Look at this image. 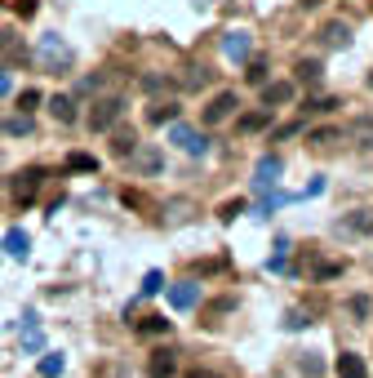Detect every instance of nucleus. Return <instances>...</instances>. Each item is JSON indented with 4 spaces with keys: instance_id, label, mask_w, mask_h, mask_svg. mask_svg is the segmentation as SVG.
<instances>
[{
    "instance_id": "obj_1",
    "label": "nucleus",
    "mask_w": 373,
    "mask_h": 378,
    "mask_svg": "<svg viewBox=\"0 0 373 378\" xmlns=\"http://www.w3.org/2000/svg\"><path fill=\"white\" fill-rule=\"evenodd\" d=\"M125 116V99L120 94H107V99L93 103V112H89V129L93 133H107V129H116V120Z\"/></svg>"
},
{
    "instance_id": "obj_2",
    "label": "nucleus",
    "mask_w": 373,
    "mask_h": 378,
    "mask_svg": "<svg viewBox=\"0 0 373 378\" xmlns=\"http://www.w3.org/2000/svg\"><path fill=\"white\" fill-rule=\"evenodd\" d=\"M236 107H240V99H236L231 89L213 94V99H209V107L200 112V125H222V120H231V116H236Z\"/></svg>"
},
{
    "instance_id": "obj_3",
    "label": "nucleus",
    "mask_w": 373,
    "mask_h": 378,
    "mask_svg": "<svg viewBox=\"0 0 373 378\" xmlns=\"http://www.w3.org/2000/svg\"><path fill=\"white\" fill-rule=\"evenodd\" d=\"M169 143H178L187 156H204V152H209V138H204L200 129H191V125H178V120H174V129H169Z\"/></svg>"
},
{
    "instance_id": "obj_4",
    "label": "nucleus",
    "mask_w": 373,
    "mask_h": 378,
    "mask_svg": "<svg viewBox=\"0 0 373 378\" xmlns=\"http://www.w3.org/2000/svg\"><path fill=\"white\" fill-rule=\"evenodd\" d=\"M40 182H45V169H22V174L14 178V201L18 205H31L36 191H40Z\"/></svg>"
},
{
    "instance_id": "obj_5",
    "label": "nucleus",
    "mask_w": 373,
    "mask_h": 378,
    "mask_svg": "<svg viewBox=\"0 0 373 378\" xmlns=\"http://www.w3.org/2000/svg\"><path fill=\"white\" fill-rule=\"evenodd\" d=\"M294 80H267V85H262V107H267V112H271V107H289V103H294Z\"/></svg>"
},
{
    "instance_id": "obj_6",
    "label": "nucleus",
    "mask_w": 373,
    "mask_h": 378,
    "mask_svg": "<svg viewBox=\"0 0 373 378\" xmlns=\"http://www.w3.org/2000/svg\"><path fill=\"white\" fill-rule=\"evenodd\" d=\"M200 303V285L196 280H178V285H169V307L174 312H191Z\"/></svg>"
},
{
    "instance_id": "obj_7",
    "label": "nucleus",
    "mask_w": 373,
    "mask_h": 378,
    "mask_svg": "<svg viewBox=\"0 0 373 378\" xmlns=\"http://www.w3.org/2000/svg\"><path fill=\"white\" fill-rule=\"evenodd\" d=\"M222 54L231 58V63H249V54H254L249 31H227V36H222Z\"/></svg>"
},
{
    "instance_id": "obj_8",
    "label": "nucleus",
    "mask_w": 373,
    "mask_h": 378,
    "mask_svg": "<svg viewBox=\"0 0 373 378\" xmlns=\"http://www.w3.org/2000/svg\"><path fill=\"white\" fill-rule=\"evenodd\" d=\"M147 378H178V356H174L169 347L151 351V361H147Z\"/></svg>"
},
{
    "instance_id": "obj_9",
    "label": "nucleus",
    "mask_w": 373,
    "mask_h": 378,
    "mask_svg": "<svg viewBox=\"0 0 373 378\" xmlns=\"http://www.w3.org/2000/svg\"><path fill=\"white\" fill-rule=\"evenodd\" d=\"M40 58H45V67H67L71 63V50L58 41V36H45V41H40Z\"/></svg>"
},
{
    "instance_id": "obj_10",
    "label": "nucleus",
    "mask_w": 373,
    "mask_h": 378,
    "mask_svg": "<svg viewBox=\"0 0 373 378\" xmlns=\"http://www.w3.org/2000/svg\"><path fill=\"white\" fill-rule=\"evenodd\" d=\"M275 178H280V161H275V156H262L258 169H254V187L267 191V187H275Z\"/></svg>"
},
{
    "instance_id": "obj_11",
    "label": "nucleus",
    "mask_w": 373,
    "mask_h": 378,
    "mask_svg": "<svg viewBox=\"0 0 373 378\" xmlns=\"http://www.w3.org/2000/svg\"><path fill=\"white\" fill-rule=\"evenodd\" d=\"M129 161H134V165L142 169V174H155V169L165 165V152H155V147H142V143H138V147H134V156H129Z\"/></svg>"
},
{
    "instance_id": "obj_12",
    "label": "nucleus",
    "mask_w": 373,
    "mask_h": 378,
    "mask_svg": "<svg viewBox=\"0 0 373 378\" xmlns=\"http://www.w3.org/2000/svg\"><path fill=\"white\" fill-rule=\"evenodd\" d=\"M338 378H369L365 356H356V351H342V356H338Z\"/></svg>"
},
{
    "instance_id": "obj_13",
    "label": "nucleus",
    "mask_w": 373,
    "mask_h": 378,
    "mask_svg": "<svg viewBox=\"0 0 373 378\" xmlns=\"http://www.w3.org/2000/svg\"><path fill=\"white\" fill-rule=\"evenodd\" d=\"M50 116L58 120V125H76V103H71L67 94H54V99H50Z\"/></svg>"
},
{
    "instance_id": "obj_14",
    "label": "nucleus",
    "mask_w": 373,
    "mask_h": 378,
    "mask_svg": "<svg viewBox=\"0 0 373 378\" xmlns=\"http://www.w3.org/2000/svg\"><path fill=\"white\" fill-rule=\"evenodd\" d=\"M320 41L329 45V50H347V45H351V27H347V22H329V27L320 31Z\"/></svg>"
},
{
    "instance_id": "obj_15",
    "label": "nucleus",
    "mask_w": 373,
    "mask_h": 378,
    "mask_svg": "<svg viewBox=\"0 0 373 378\" xmlns=\"http://www.w3.org/2000/svg\"><path fill=\"white\" fill-rule=\"evenodd\" d=\"M27 249H31L27 231H22V227H9V231H5V254H9V259H27Z\"/></svg>"
},
{
    "instance_id": "obj_16",
    "label": "nucleus",
    "mask_w": 373,
    "mask_h": 378,
    "mask_svg": "<svg viewBox=\"0 0 373 378\" xmlns=\"http://www.w3.org/2000/svg\"><path fill=\"white\" fill-rule=\"evenodd\" d=\"M178 112H183L178 103H151L147 120H151V125H174V120H178Z\"/></svg>"
},
{
    "instance_id": "obj_17",
    "label": "nucleus",
    "mask_w": 373,
    "mask_h": 378,
    "mask_svg": "<svg viewBox=\"0 0 373 378\" xmlns=\"http://www.w3.org/2000/svg\"><path fill=\"white\" fill-rule=\"evenodd\" d=\"M134 147H138V133L134 129H116L112 133V152L116 156H134Z\"/></svg>"
},
{
    "instance_id": "obj_18",
    "label": "nucleus",
    "mask_w": 373,
    "mask_h": 378,
    "mask_svg": "<svg viewBox=\"0 0 373 378\" xmlns=\"http://www.w3.org/2000/svg\"><path fill=\"white\" fill-rule=\"evenodd\" d=\"M267 120H271V112H249V116H240L236 125H240V133H258V129H267Z\"/></svg>"
},
{
    "instance_id": "obj_19",
    "label": "nucleus",
    "mask_w": 373,
    "mask_h": 378,
    "mask_svg": "<svg viewBox=\"0 0 373 378\" xmlns=\"http://www.w3.org/2000/svg\"><path fill=\"white\" fill-rule=\"evenodd\" d=\"M63 370H67L63 351H50V356H40V378H58Z\"/></svg>"
},
{
    "instance_id": "obj_20",
    "label": "nucleus",
    "mask_w": 373,
    "mask_h": 378,
    "mask_svg": "<svg viewBox=\"0 0 373 378\" xmlns=\"http://www.w3.org/2000/svg\"><path fill=\"white\" fill-rule=\"evenodd\" d=\"M67 169H76V174H93L98 161H93L89 152H71V156H67Z\"/></svg>"
},
{
    "instance_id": "obj_21",
    "label": "nucleus",
    "mask_w": 373,
    "mask_h": 378,
    "mask_svg": "<svg viewBox=\"0 0 373 378\" xmlns=\"http://www.w3.org/2000/svg\"><path fill=\"white\" fill-rule=\"evenodd\" d=\"M138 334H147V338H155V334H169V321H165V316H142Z\"/></svg>"
},
{
    "instance_id": "obj_22",
    "label": "nucleus",
    "mask_w": 373,
    "mask_h": 378,
    "mask_svg": "<svg viewBox=\"0 0 373 378\" xmlns=\"http://www.w3.org/2000/svg\"><path fill=\"white\" fill-rule=\"evenodd\" d=\"M338 138H342L338 129H311V133H307V143H311V147H333Z\"/></svg>"
},
{
    "instance_id": "obj_23",
    "label": "nucleus",
    "mask_w": 373,
    "mask_h": 378,
    "mask_svg": "<svg viewBox=\"0 0 373 378\" xmlns=\"http://www.w3.org/2000/svg\"><path fill=\"white\" fill-rule=\"evenodd\" d=\"M5 133H9V138H22V133H31V116H22V112L9 116V120H5Z\"/></svg>"
},
{
    "instance_id": "obj_24",
    "label": "nucleus",
    "mask_w": 373,
    "mask_h": 378,
    "mask_svg": "<svg viewBox=\"0 0 373 378\" xmlns=\"http://www.w3.org/2000/svg\"><path fill=\"white\" fill-rule=\"evenodd\" d=\"M204 85H209V71H204V67H187L183 89H204Z\"/></svg>"
},
{
    "instance_id": "obj_25",
    "label": "nucleus",
    "mask_w": 373,
    "mask_h": 378,
    "mask_svg": "<svg viewBox=\"0 0 373 378\" xmlns=\"http://www.w3.org/2000/svg\"><path fill=\"white\" fill-rule=\"evenodd\" d=\"M249 80L254 85H267V63H262V58H249V71H245Z\"/></svg>"
},
{
    "instance_id": "obj_26",
    "label": "nucleus",
    "mask_w": 373,
    "mask_h": 378,
    "mask_svg": "<svg viewBox=\"0 0 373 378\" xmlns=\"http://www.w3.org/2000/svg\"><path fill=\"white\" fill-rule=\"evenodd\" d=\"M347 227H356V231H373V210H360L356 218H347Z\"/></svg>"
},
{
    "instance_id": "obj_27",
    "label": "nucleus",
    "mask_w": 373,
    "mask_h": 378,
    "mask_svg": "<svg viewBox=\"0 0 373 378\" xmlns=\"http://www.w3.org/2000/svg\"><path fill=\"white\" fill-rule=\"evenodd\" d=\"M160 289H165V276H160V272H147V276H142V294H160Z\"/></svg>"
},
{
    "instance_id": "obj_28",
    "label": "nucleus",
    "mask_w": 373,
    "mask_h": 378,
    "mask_svg": "<svg viewBox=\"0 0 373 378\" xmlns=\"http://www.w3.org/2000/svg\"><path fill=\"white\" fill-rule=\"evenodd\" d=\"M18 107H22V116H31L36 107H40V94L36 89H22V99H18Z\"/></svg>"
},
{
    "instance_id": "obj_29",
    "label": "nucleus",
    "mask_w": 373,
    "mask_h": 378,
    "mask_svg": "<svg viewBox=\"0 0 373 378\" xmlns=\"http://www.w3.org/2000/svg\"><path fill=\"white\" fill-rule=\"evenodd\" d=\"M298 370H303L307 378H320V374H324V365H320L316 356H303V361H298Z\"/></svg>"
},
{
    "instance_id": "obj_30",
    "label": "nucleus",
    "mask_w": 373,
    "mask_h": 378,
    "mask_svg": "<svg viewBox=\"0 0 373 378\" xmlns=\"http://www.w3.org/2000/svg\"><path fill=\"white\" fill-rule=\"evenodd\" d=\"M236 214H245V201H227L222 210H218V218H222V223H231Z\"/></svg>"
},
{
    "instance_id": "obj_31",
    "label": "nucleus",
    "mask_w": 373,
    "mask_h": 378,
    "mask_svg": "<svg viewBox=\"0 0 373 378\" xmlns=\"http://www.w3.org/2000/svg\"><path fill=\"white\" fill-rule=\"evenodd\" d=\"M320 63H298V80H320Z\"/></svg>"
},
{
    "instance_id": "obj_32",
    "label": "nucleus",
    "mask_w": 373,
    "mask_h": 378,
    "mask_svg": "<svg viewBox=\"0 0 373 378\" xmlns=\"http://www.w3.org/2000/svg\"><path fill=\"white\" fill-rule=\"evenodd\" d=\"M316 276H320V280H333V276H342V263H320V267H316Z\"/></svg>"
},
{
    "instance_id": "obj_33",
    "label": "nucleus",
    "mask_w": 373,
    "mask_h": 378,
    "mask_svg": "<svg viewBox=\"0 0 373 378\" xmlns=\"http://www.w3.org/2000/svg\"><path fill=\"white\" fill-rule=\"evenodd\" d=\"M338 107V99H316V103H307V112H333Z\"/></svg>"
},
{
    "instance_id": "obj_34",
    "label": "nucleus",
    "mask_w": 373,
    "mask_h": 378,
    "mask_svg": "<svg viewBox=\"0 0 373 378\" xmlns=\"http://www.w3.org/2000/svg\"><path fill=\"white\" fill-rule=\"evenodd\" d=\"M14 14H18V18H31V14H36V0H18Z\"/></svg>"
},
{
    "instance_id": "obj_35",
    "label": "nucleus",
    "mask_w": 373,
    "mask_h": 378,
    "mask_svg": "<svg viewBox=\"0 0 373 378\" xmlns=\"http://www.w3.org/2000/svg\"><path fill=\"white\" fill-rule=\"evenodd\" d=\"M303 325H311L303 312H289V329H303Z\"/></svg>"
},
{
    "instance_id": "obj_36",
    "label": "nucleus",
    "mask_w": 373,
    "mask_h": 378,
    "mask_svg": "<svg viewBox=\"0 0 373 378\" xmlns=\"http://www.w3.org/2000/svg\"><path fill=\"white\" fill-rule=\"evenodd\" d=\"M183 378H222V374H213V370H187Z\"/></svg>"
},
{
    "instance_id": "obj_37",
    "label": "nucleus",
    "mask_w": 373,
    "mask_h": 378,
    "mask_svg": "<svg viewBox=\"0 0 373 378\" xmlns=\"http://www.w3.org/2000/svg\"><path fill=\"white\" fill-rule=\"evenodd\" d=\"M5 94H9V71L0 67V99H5Z\"/></svg>"
},
{
    "instance_id": "obj_38",
    "label": "nucleus",
    "mask_w": 373,
    "mask_h": 378,
    "mask_svg": "<svg viewBox=\"0 0 373 378\" xmlns=\"http://www.w3.org/2000/svg\"><path fill=\"white\" fill-rule=\"evenodd\" d=\"M369 85H373V76H369Z\"/></svg>"
}]
</instances>
